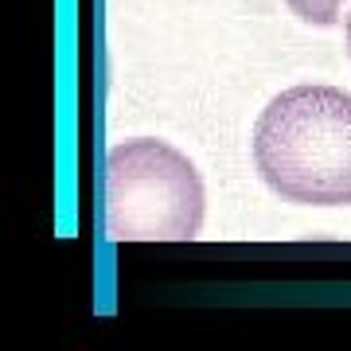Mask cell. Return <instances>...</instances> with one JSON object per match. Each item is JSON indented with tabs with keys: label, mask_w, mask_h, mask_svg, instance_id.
I'll return each instance as SVG.
<instances>
[{
	"label": "cell",
	"mask_w": 351,
	"mask_h": 351,
	"mask_svg": "<svg viewBox=\"0 0 351 351\" xmlns=\"http://www.w3.org/2000/svg\"><path fill=\"white\" fill-rule=\"evenodd\" d=\"M285 4L304 24H316V27H332L339 20V8H343V0H285Z\"/></svg>",
	"instance_id": "obj_3"
},
{
	"label": "cell",
	"mask_w": 351,
	"mask_h": 351,
	"mask_svg": "<svg viewBox=\"0 0 351 351\" xmlns=\"http://www.w3.org/2000/svg\"><path fill=\"white\" fill-rule=\"evenodd\" d=\"M203 226V180L168 141H121L106 156V234L113 242L195 239Z\"/></svg>",
	"instance_id": "obj_2"
},
{
	"label": "cell",
	"mask_w": 351,
	"mask_h": 351,
	"mask_svg": "<svg viewBox=\"0 0 351 351\" xmlns=\"http://www.w3.org/2000/svg\"><path fill=\"white\" fill-rule=\"evenodd\" d=\"M348 55H351V12H348Z\"/></svg>",
	"instance_id": "obj_4"
},
{
	"label": "cell",
	"mask_w": 351,
	"mask_h": 351,
	"mask_svg": "<svg viewBox=\"0 0 351 351\" xmlns=\"http://www.w3.org/2000/svg\"><path fill=\"white\" fill-rule=\"evenodd\" d=\"M254 168L274 195L301 207H351V94L293 86L254 125Z\"/></svg>",
	"instance_id": "obj_1"
}]
</instances>
